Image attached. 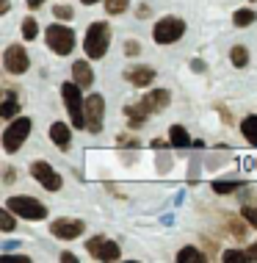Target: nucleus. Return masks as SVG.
Segmentation results:
<instances>
[{
  "mask_svg": "<svg viewBox=\"0 0 257 263\" xmlns=\"http://www.w3.org/2000/svg\"><path fill=\"white\" fill-rule=\"evenodd\" d=\"M45 42L55 55H69L75 50V31L67 25H61V23L47 25L45 28Z\"/></svg>",
  "mask_w": 257,
  "mask_h": 263,
  "instance_id": "nucleus-3",
  "label": "nucleus"
},
{
  "mask_svg": "<svg viewBox=\"0 0 257 263\" xmlns=\"http://www.w3.org/2000/svg\"><path fill=\"white\" fill-rule=\"evenodd\" d=\"M125 117H127V125L130 127H141L149 119V108L144 103H135V105H127L125 108Z\"/></svg>",
  "mask_w": 257,
  "mask_h": 263,
  "instance_id": "nucleus-16",
  "label": "nucleus"
},
{
  "mask_svg": "<svg viewBox=\"0 0 257 263\" xmlns=\"http://www.w3.org/2000/svg\"><path fill=\"white\" fill-rule=\"evenodd\" d=\"M31 175H33V180H36L42 189H47V191H58L64 186V177L55 172L47 161H33L31 163Z\"/></svg>",
  "mask_w": 257,
  "mask_h": 263,
  "instance_id": "nucleus-8",
  "label": "nucleus"
},
{
  "mask_svg": "<svg viewBox=\"0 0 257 263\" xmlns=\"http://www.w3.org/2000/svg\"><path fill=\"white\" fill-rule=\"evenodd\" d=\"M14 216H17V213H14L11 208H6V205H3V211H0V227H3V233H11L14 227H17V222H14Z\"/></svg>",
  "mask_w": 257,
  "mask_h": 263,
  "instance_id": "nucleus-24",
  "label": "nucleus"
},
{
  "mask_svg": "<svg viewBox=\"0 0 257 263\" xmlns=\"http://www.w3.org/2000/svg\"><path fill=\"white\" fill-rule=\"evenodd\" d=\"M169 144L174 147V150H185V147L196 144V141H191L188 130H185L183 125H171V127H169Z\"/></svg>",
  "mask_w": 257,
  "mask_h": 263,
  "instance_id": "nucleus-17",
  "label": "nucleus"
},
{
  "mask_svg": "<svg viewBox=\"0 0 257 263\" xmlns=\"http://www.w3.org/2000/svg\"><path fill=\"white\" fill-rule=\"evenodd\" d=\"M252 3H257V0H252Z\"/></svg>",
  "mask_w": 257,
  "mask_h": 263,
  "instance_id": "nucleus-41",
  "label": "nucleus"
},
{
  "mask_svg": "<svg viewBox=\"0 0 257 263\" xmlns=\"http://www.w3.org/2000/svg\"><path fill=\"white\" fill-rule=\"evenodd\" d=\"M119 147H122V150H125V147H135V150H139V141L130 139L127 133H122V136H119Z\"/></svg>",
  "mask_w": 257,
  "mask_h": 263,
  "instance_id": "nucleus-32",
  "label": "nucleus"
},
{
  "mask_svg": "<svg viewBox=\"0 0 257 263\" xmlns=\"http://www.w3.org/2000/svg\"><path fill=\"white\" fill-rule=\"evenodd\" d=\"M3 67H6V72H11V75H25L28 67H31L28 50L23 45H9L3 53Z\"/></svg>",
  "mask_w": 257,
  "mask_h": 263,
  "instance_id": "nucleus-10",
  "label": "nucleus"
},
{
  "mask_svg": "<svg viewBox=\"0 0 257 263\" xmlns=\"http://www.w3.org/2000/svg\"><path fill=\"white\" fill-rule=\"evenodd\" d=\"M61 100L69 111V119H72V127H83L86 130V97H83V89L77 83H64L61 86Z\"/></svg>",
  "mask_w": 257,
  "mask_h": 263,
  "instance_id": "nucleus-2",
  "label": "nucleus"
},
{
  "mask_svg": "<svg viewBox=\"0 0 257 263\" xmlns=\"http://www.w3.org/2000/svg\"><path fill=\"white\" fill-rule=\"evenodd\" d=\"M50 141H53L61 153L69 150V144H72V130L67 127V122H53L50 125Z\"/></svg>",
  "mask_w": 257,
  "mask_h": 263,
  "instance_id": "nucleus-14",
  "label": "nucleus"
},
{
  "mask_svg": "<svg viewBox=\"0 0 257 263\" xmlns=\"http://www.w3.org/2000/svg\"><path fill=\"white\" fill-rule=\"evenodd\" d=\"M86 252H89L94 260H103V263L122 258L119 244H116V241H111L108 236H91L89 241H86Z\"/></svg>",
  "mask_w": 257,
  "mask_h": 263,
  "instance_id": "nucleus-7",
  "label": "nucleus"
},
{
  "mask_svg": "<svg viewBox=\"0 0 257 263\" xmlns=\"http://www.w3.org/2000/svg\"><path fill=\"white\" fill-rule=\"evenodd\" d=\"M127 6H130V0H105V11L108 14H125L127 11Z\"/></svg>",
  "mask_w": 257,
  "mask_h": 263,
  "instance_id": "nucleus-27",
  "label": "nucleus"
},
{
  "mask_svg": "<svg viewBox=\"0 0 257 263\" xmlns=\"http://www.w3.org/2000/svg\"><path fill=\"white\" fill-rule=\"evenodd\" d=\"M249 222L244 219V222H238V219H227V230H230V236L232 238H238V241H244L246 238V233H249Z\"/></svg>",
  "mask_w": 257,
  "mask_h": 263,
  "instance_id": "nucleus-23",
  "label": "nucleus"
},
{
  "mask_svg": "<svg viewBox=\"0 0 257 263\" xmlns=\"http://www.w3.org/2000/svg\"><path fill=\"white\" fill-rule=\"evenodd\" d=\"M139 17H141V20L149 17V6H147V3H141V6H139Z\"/></svg>",
  "mask_w": 257,
  "mask_h": 263,
  "instance_id": "nucleus-38",
  "label": "nucleus"
},
{
  "mask_svg": "<svg viewBox=\"0 0 257 263\" xmlns=\"http://www.w3.org/2000/svg\"><path fill=\"white\" fill-rule=\"evenodd\" d=\"M105 119V97L103 95H89L86 97V130L100 133Z\"/></svg>",
  "mask_w": 257,
  "mask_h": 263,
  "instance_id": "nucleus-9",
  "label": "nucleus"
},
{
  "mask_svg": "<svg viewBox=\"0 0 257 263\" xmlns=\"http://www.w3.org/2000/svg\"><path fill=\"white\" fill-rule=\"evenodd\" d=\"M61 263H77V258H75V255L72 252H61V258H58Z\"/></svg>",
  "mask_w": 257,
  "mask_h": 263,
  "instance_id": "nucleus-35",
  "label": "nucleus"
},
{
  "mask_svg": "<svg viewBox=\"0 0 257 263\" xmlns=\"http://www.w3.org/2000/svg\"><path fill=\"white\" fill-rule=\"evenodd\" d=\"M28 136H31V119L28 117H14L11 125L3 130V150L6 153H17L19 147L28 141Z\"/></svg>",
  "mask_w": 257,
  "mask_h": 263,
  "instance_id": "nucleus-5",
  "label": "nucleus"
},
{
  "mask_svg": "<svg viewBox=\"0 0 257 263\" xmlns=\"http://www.w3.org/2000/svg\"><path fill=\"white\" fill-rule=\"evenodd\" d=\"M83 230H86V224L81 222V219L61 216V219H55V222H50V233H53V238H58V241H75V238L83 236Z\"/></svg>",
  "mask_w": 257,
  "mask_h": 263,
  "instance_id": "nucleus-11",
  "label": "nucleus"
},
{
  "mask_svg": "<svg viewBox=\"0 0 257 263\" xmlns=\"http://www.w3.org/2000/svg\"><path fill=\"white\" fill-rule=\"evenodd\" d=\"M230 61H232V67L244 69L246 64H249V50H246L244 45H235L232 50H230Z\"/></svg>",
  "mask_w": 257,
  "mask_h": 263,
  "instance_id": "nucleus-22",
  "label": "nucleus"
},
{
  "mask_svg": "<svg viewBox=\"0 0 257 263\" xmlns=\"http://www.w3.org/2000/svg\"><path fill=\"white\" fill-rule=\"evenodd\" d=\"M28 3V9H42V6H45V0H25Z\"/></svg>",
  "mask_w": 257,
  "mask_h": 263,
  "instance_id": "nucleus-37",
  "label": "nucleus"
},
{
  "mask_svg": "<svg viewBox=\"0 0 257 263\" xmlns=\"http://www.w3.org/2000/svg\"><path fill=\"white\" fill-rule=\"evenodd\" d=\"M191 69H194V72H205V69H208V64L199 61V59H194V61H191Z\"/></svg>",
  "mask_w": 257,
  "mask_h": 263,
  "instance_id": "nucleus-33",
  "label": "nucleus"
},
{
  "mask_svg": "<svg viewBox=\"0 0 257 263\" xmlns=\"http://www.w3.org/2000/svg\"><path fill=\"white\" fill-rule=\"evenodd\" d=\"M111 47V25L108 23H91L89 31H86V39H83V50L91 61H100Z\"/></svg>",
  "mask_w": 257,
  "mask_h": 263,
  "instance_id": "nucleus-1",
  "label": "nucleus"
},
{
  "mask_svg": "<svg viewBox=\"0 0 257 263\" xmlns=\"http://www.w3.org/2000/svg\"><path fill=\"white\" fill-rule=\"evenodd\" d=\"M6 208H11L19 219H28V222H42V219H47V208L36 200V197H25V194L9 197V200H6Z\"/></svg>",
  "mask_w": 257,
  "mask_h": 263,
  "instance_id": "nucleus-4",
  "label": "nucleus"
},
{
  "mask_svg": "<svg viewBox=\"0 0 257 263\" xmlns=\"http://www.w3.org/2000/svg\"><path fill=\"white\" fill-rule=\"evenodd\" d=\"M238 186H241L238 180H216L213 183V191L216 194H232V191H238Z\"/></svg>",
  "mask_w": 257,
  "mask_h": 263,
  "instance_id": "nucleus-26",
  "label": "nucleus"
},
{
  "mask_svg": "<svg viewBox=\"0 0 257 263\" xmlns=\"http://www.w3.org/2000/svg\"><path fill=\"white\" fill-rule=\"evenodd\" d=\"M244 252H246V260H257V241H254L252 247H246Z\"/></svg>",
  "mask_w": 257,
  "mask_h": 263,
  "instance_id": "nucleus-34",
  "label": "nucleus"
},
{
  "mask_svg": "<svg viewBox=\"0 0 257 263\" xmlns=\"http://www.w3.org/2000/svg\"><path fill=\"white\" fill-rule=\"evenodd\" d=\"M23 36L28 42H33V39L39 36V25H36V20H33V17H25L23 20Z\"/></svg>",
  "mask_w": 257,
  "mask_h": 263,
  "instance_id": "nucleus-25",
  "label": "nucleus"
},
{
  "mask_svg": "<svg viewBox=\"0 0 257 263\" xmlns=\"http://www.w3.org/2000/svg\"><path fill=\"white\" fill-rule=\"evenodd\" d=\"M125 81L133 83V86H141V89L152 86V83H155V69L147 67V64H139V67L125 69Z\"/></svg>",
  "mask_w": 257,
  "mask_h": 263,
  "instance_id": "nucleus-12",
  "label": "nucleus"
},
{
  "mask_svg": "<svg viewBox=\"0 0 257 263\" xmlns=\"http://www.w3.org/2000/svg\"><path fill=\"white\" fill-rule=\"evenodd\" d=\"M221 260H227V263L246 260V252H241V250H227V252H221Z\"/></svg>",
  "mask_w": 257,
  "mask_h": 263,
  "instance_id": "nucleus-29",
  "label": "nucleus"
},
{
  "mask_svg": "<svg viewBox=\"0 0 257 263\" xmlns=\"http://www.w3.org/2000/svg\"><path fill=\"white\" fill-rule=\"evenodd\" d=\"M202 260H208V255H202V250H196V247H183L177 252V263H202Z\"/></svg>",
  "mask_w": 257,
  "mask_h": 263,
  "instance_id": "nucleus-20",
  "label": "nucleus"
},
{
  "mask_svg": "<svg viewBox=\"0 0 257 263\" xmlns=\"http://www.w3.org/2000/svg\"><path fill=\"white\" fill-rule=\"evenodd\" d=\"M53 14H55V17H58V20H67V23H69V20L75 17V11L69 9V6H55V9H53Z\"/></svg>",
  "mask_w": 257,
  "mask_h": 263,
  "instance_id": "nucleus-30",
  "label": "nucleus"
},
{
  "mask_svg": "<svg viewBox=\"0 0 257 263\" xmlns=\"http://www.w3.org/2000/svg\"><path fill=\"white\" fill-rule=\"evenodd\" d=\"M252 23H257V14L252 9H238V11L232 14V25L235 28H246V25H252Z\"/></svg>",
  "mask_w": 257,
  "mask_h": 263,
  "instance_id": "nucleus-21",
  "label": "nucleus"
},
{
  "mask_svg": "<svg viewBox=\"0 0 257 263\" xmlns=\"http://www.w3.org/2000/svg\"><path fill=\"white\" fill-rule=\"evenodd\" d=\"M9 9H11L9 0H0V14H9Z\"/></svg>",
  "mask_w": 257,
  "mask_h": 263,
  "instance_id": "nucleus-39",
  "label": "nucleus"
},
{
  "mask_svg": "<svg viewBox=\"0 0 257 263\" xmlns=\"http://www.w3.org/2000/svg\"><path fill=\"white\" fill-rule=\"evenodd\" d=\"M81 3H83V6H94L97 0H81Z\"/></svg>",
  "mask_w": 257,
  "mask_h": 263,
  "instance_id": "nucleus-40",
  "label": "nucleus"
},
{
  "mask_svg": "<svg viewBox=\"0 0 257 263\" xmlns=\"http://www.w3.org/2000/svg\"><path fill=\"white\" fill-rule=\"evenodd\" d=\"M241 219H246V222L257 230V205H244V208H241Z\"/></svg>",
  "mask_w": 257,
  "mask_h": 263,
  "instance_id": "nucleus-28",
  "label": "nucleus"
},
{
  "mask_svg": "<svg viewBox=\"0 0 257 263\" xmlns=\"http://www.w3.org/2000/svg\"><path fill=\"white\" fill-rule=\"evenodd\" d=\"M3 180H6V186H11V183H14V169H11V166L3 172Z\"/></svg>",
  "mask_w": 257,
  "mask_h": 263,
  "instance_id": "nucleus-36",
  "label": "nucleus"
},
{
  "mask_svg": "<svg viewBox=\"0 0 257 263\" xmlns=\"http://www.w3.org/2000/svg\"><path fill=\"white\" fill-rule=\"evenodd\" d=\"M241 133H244V139L249 141V144L257 147V114L244 117V122H241Z\"/></svg>",
  "mask_w": 257,
  "mask_h": 263,
  "instance_id": "nucleus-18",
  "label": "nucleus"
},
{
  "mask_svg": "<svg viewBox=\"0 0 257 263\" xmlns=\"http://www.w3.org/2000/svg\"><path fill=\"white\" fill-rule=\"evenodd\" d=\"M72 81H75L81 89H89L91 83H94V69H91V64L86 61V59H81V61L72 64Z\"/></svg>",
  "mask_w": 257,
  "mask_h": 263,
  "instance_id": "nucleus-15",
  "label": "nucleus"
},
{
  "mask_svg": "<svg viewBox=\"0 0 257 263\" xmlns=\"http://www.w3.org/2000/svg\"><path fill=\"white\" fill-rule=\"evenodd\" d=\"M183 36H185V20H180V17H163L152 28V39L158 45H174Z\"/></svg>",
  "mask_w": 257,
  "mask_h": 263,
  "instance_id": "nucleus-6",
  "label": "nucleus"
},
{
  "mask_svg": "<svg viewBox=\"0 0 257 263\" xmlns=\"http://www.w3.org/2000/svg\"><path fill=\"white\" fill-rule=\"evenodd\" d=\"M141 103H144L147 108H149V114H161V111L169 108L171 91H169V89H155V91H149V95L141 97Z\"/></svg>",
  "mask_w": 257,
  "mask_h": 263,
  "instance_id": "nucleus-13",
  "label": "nucleus"
},
{
  "mask_svg": "<svg viewBox=\"0 0 257 263\" xmlns=\"http://www.w3.org/2000/svg\"><path fill=\"white\" fill-rule=\"evenodd\" d=\"M17 114H19L17 95H14V91H6V100H3V105H0V117H3V119H14Z\"/></svg>",
  "mask_w": 257,
  "mask_h": 263,
  "instance_id": "nucleus-19",
  "label": "nucleus"
},
{
  "mask_svg": "<svg viewBox=\"0 0 257 263\" xmlns=\"http://www.w3.org/2000/svg\"><path fill=\"white\" fill-rule=\"evenodd\" d=\"M139 53H141V42L127 39V42H125V55H139Z\"/></svg>",
  "mask_w": 257,
  "mask_h": 263,
  "instance_id": "nucleus-31",
  "label": "nucleus"
}]
</instances>
